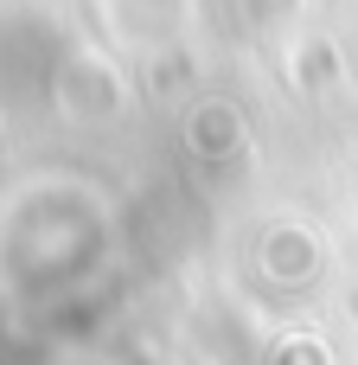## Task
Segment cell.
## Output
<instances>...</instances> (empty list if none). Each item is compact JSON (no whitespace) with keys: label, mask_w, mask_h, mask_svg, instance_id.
Listing matches in <instances>:
<instances>
[{"label":"cell","mask_w":358,"mask_h":365,"mask_svg":"<svg viewBox=\"0 0 358 365\" xmlns=\"http://www.w3.org/2000/svg\"><path fill=\"white\" fill-rule=\"evenodd\" d=\"M102 212L83 199V192H58L45 199L32 218H19V237H13V269H19V289H64L77 282L96 250H102Z\"/></svg>","instance_id":"cell-1"}]
</instances>
